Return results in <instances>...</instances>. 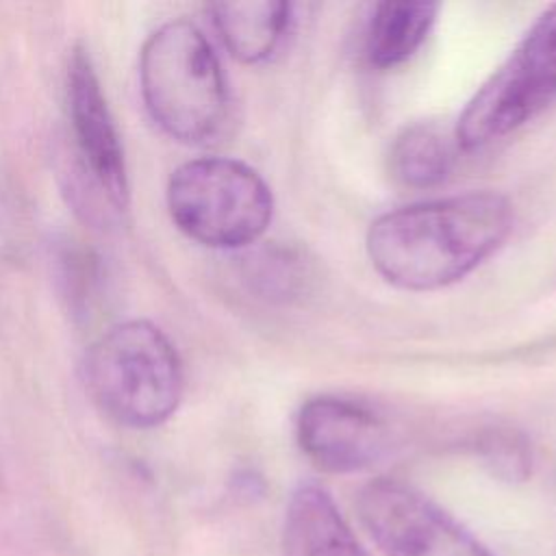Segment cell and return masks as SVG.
I'll list each match as a JSON object with an SVG mask.
<instances>
[{"mask_svg": "<svg viewBox=\"0 0 556 556\" xmlns=\"http://www.w3.org/2000/svg\"><path fill=\"white\" fill-rule=\"evenodd\" d=\"M454 139L434 124H413L404 128L391 148L393 176L415 189L443 182L454 165Z\"/></svg>", "mask_w": 556, "mask_h": 556, "instance_id": "cell-12", "label": "cell"}, {"mask_svg": "<svg viewBox=\"0 0 556 556\" xmlns=\"http://www.w3.org/2000/svg\"><path fill=\"white\" fill-rule=\"evenodd\" d=\"M358 515L384 556H495L419 489L395 478L367 482Z\"/></svg>", "mask_w": 556, "mask_h": 556, "instance_id": "cell-6", "label": "cell"}, {"mask_svg": "<svg viewBox=\"0 0 556 556\" xmlns=\"http://www.w3.org/2000/svg\"><path fill=\"white\" fill-rule=\"evenodd\" d=\"M146 111L172 139L206 146L224 135L230 93L219 59L189 20H172L148 35L139 52Z\"/></svg>", "mask_w": 556, "mask_h": 556, "instance_id": "cell-2", "label": "cell"}, {"mask_svg": "<svg viewBox=\"0 0 556 556\" xmlns=\"http://www.w3.org/2000/svg\"><path fill=\"white\" fill-rule=\"evenodd\" d=\"M83 369L93 404L126 428L161 426L182 397L180 356L169 337L148 319L106 328L89 345Z\"/></svg>", "mask_w": 556, "mask_h": 556, "instance_id": "cell-3", "label": "cell"}, {"mask_svg": "<svg viewBox=\"0 0 556 556\" xmlns=\"http://www.w3.org/2000/svg\"><path fill=\"white\" fill-rule=\"evenodd\" d=\"M295 434L304 456L326 473L374 467L391 443L384 419L361 402L317 395L302 404Z\"/></svg>", "mask_w": 556, "mask_h": 556, "instance_id": "cell-8", "label": "cell"}, {"mask_svg": "<svg viewBox=\"0 0 556 556\" xmlns=\"http://www.w3.org/2000/svg\"><path fill=\"white\" fill-rule=\"evenodd\" d=\"M478 454L495 476L506 480H523L532 467L530 445L515 430H491L482 434Z\"/></svg>", "mask_w": 556, "mask_h": 556, "instance_id": "cell-13", "label": "cell"}, {"mask_svg": "<svg viewBox=\"0 0 556 556\" xmlns=\"http://www.w3.org/2000/svg\"><path fill=\"white\" fill-rule=\"evenodd\" d=\"M65 100L76 167L113 211H126L130 185L124 146L100 76L85 46L72 50Z\"/></svg>", "mask_w": 556, "mask_h": 556, "instance_id": "cell-7", "label": "cell"}, {"mask_svg": "<svg viewBox=\"0 0 556 556\" xmlns=\"http://www.w3.org/2000/svg\"><path fill=\"white\" fill-rule=\"evenodd\" d=\"M556 98V4H552L467 102L456 143L482 148L513 132Z\"/></svg>", "mask_w": 556, "mask_h": 556, "instance_id": "cell-5", "label": "cell"}, {"mask_svg": "<svg viewBox=\"0 0 556 556\" xmlns=\"http://www.w3.org/2000/svg\"><path fill=\"white\" fill-rule=\"evenodd\" d=\"M513 230L510 202L495 191H467L380 215L367 230L374 269L408 291L463 280Z\"/></svg>", "mask_w": 556, "mask_h": 556, "instance_id": "cell-1", "label": "cell"}, {"mask_svg": "<svg viewBox=\"0 0 556 556\" xmlns=\"http://www.w3.org/2000/svg\"><path fill=\"white\" fill-rule=\"evenodd\" d=\"M439 4L434 2H380L369 20L365 52L380 70L410 59L426 41Z\"/></svg>", "mask_w": 556, "mask_h": 556, "instance_id": "cell-11", "label": "cell"}, {"mask_svg": "<svg viewBox=\"0 0 556 556\" xmlns=\"http://www.w3.org/2000/svg\"><path fill=\"white\" fill-rule=\"evenodd\" d=\"M165 198L178 230L215 250L256 243L274 215V195L261 174L226 156H200L178 165Z\"/></svg>", "mask_w": 556, "mask_h": 556, "instance_id": "cell-4", "label": "cell"}, {"mask_svg": "<svg viewBox=\"0 0 556 556\" xmlns=\"http://www.w3.org/2000/svg\"><path fill=\"white\" fill-rule=\"evenodd\" d=\"M280 556H369L330 493L317 482L293 489L282 521Z\"/></svg>", "mask_w": 556, "mask_h": 556, "instance_id": "cell-9", "label": "cell"}, {"mask_svg": "<svg viewBox=\"0 0 556 556\" xmlns=\"http://www.w3.org/2000/svg\"><path fill=\"white\" fill-rule=\"evenodd\" d=\"M291 4L276 0L219 2L211 20L228 52L243 63H261L280 46L291 26Z\"/></svg>", "mask_w": 556, "mask_h": 556, "instance_id": "cell-10", "label": "cell"}]
</instances>
